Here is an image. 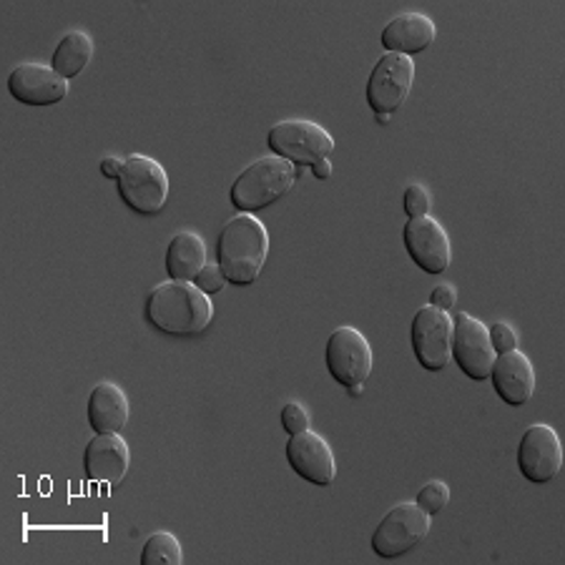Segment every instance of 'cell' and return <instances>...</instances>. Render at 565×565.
I'll list each match as a JSON object with an SVG mask.
<instances>
[{"instance_id":"obj_25","label":"cell","mask_w":565,"mask_h":565,"mask_svg":"<svg viewBox=\"0 0 565 565\" xmlns=\"http://www.w3.org/2000/svg\"><path fill=\"white\" fill-rule=\"evenodd\" d=\"M488 334H490V342H493V350L498 354L510 352V350H518V332L510 324L498 322V324L490 327Z\"/></svg>"},{"instance_id":"obj_31","label":"cell","mask_w":565,"mask_h":565,"mask_svg":"<svg viewBox=\"0 0 565 565\" xmlns=\"http://www.w3.org/2000/svg\"><path fill=\"white\" fill-rule=\"evenodd\" d=\"M377 118V124H390V114H380V116H375Z\"/></svg>"},{"instance_id":"obj_29","label":"cell","mask_w":565,"mask_h":565,"mask_svg":"<svg viewBox=\"0 0 565 565\" xmlns=\"http://www.w3.org/2000/svg\"><path fill=\"white\" fill-rule=\"evenodd\" d=\"M312 174H315V179H319V181L330 179V177H332V161H330V159H324V161L315 163V167H312Z\"/></svg>"},{"instance_id":"obj_14","label":"cell","mask_w":565,"mask_h":565,"mask_svg":"<svg viewBox=\"0 0 565 565\" xmlns=\"http://www.w3.org/2000/svg\"><path fill=\"white\" fill-rule=\"evenodd\" d=\"M8 94L25 106H53L68 96V81L51 66L23 63L8 76Z\"/></svg>"},{"instance_id":"obj_13","label":"cell","mask_w":565,"mask_h":565,"mask_svg":"<svg viewBox=\"0 0 565 565\" xmlns=\"http://www.w3.org/2000/svg\"><path fill=\"white\" fill-rule=\"evenodd\" d=\"M287 462L299 478L307 480L309 486L330 488L337 478V460L334 452L322 435L305 430L291 435L287 443Z\"/></svg>"},{"instance_id":"obj_7","label":"cell","mask_w":565,"mask_h":565,"mask_svg":"<svg viewBox=\"0 0 565 565\" xmlns=\"http://www.w3.org/2000/svg\"><path fill=\"white\" fill-rule=\"evenodd\" d=\"M324 364L337 385L344 390L364 385L372 375V348L358 327H337L324 348Z\"/></svg>"},{"instance_id":"obj_15","label":"cell","mask_w":565,"mask_h":565,"mask_svg":"<svg viewBox=\"0 0 565 565\" xmlns=\"http://www.w3.org/2000/svg\"><path fill=\"white\" fill-rule=\"evenodd\" d=\"M488 380L493 382L495 395L510 407H523L531 403L535 395L533 362L527 360L521 350L498 354Z\"/></svg>"},{"instance_id":"obj_10","label":"cell","mask_w":565,"mask_h":565,"mask_svg":"<svg viewBox=\"0 0 565 565\" xmlns=\"http://www.w3.org/2000/svg\"><path fill=\"white\" fill-rule=\"evenodd\" d=\"M415 84V63L413 58L399 56V53H385L375 68L370 73L367 81V104L375 116L380 114H395L399 106L407 102L409 90Z\"/></svg>"},{"instance_id":"obj_17","label":"cell","mask_w":565,"mask_h":565,"mask_svg":"<svg viewBox=\"0 0 565 565\" xmlns=\"http://www.w3.org/2000/svg\"><path fill=\"white\" fill-rule=\"evenodd\" d=\"M437 39V29L433 18L425 13H403L385 25L380 41L390 53H399V56H417L425 53Z\"/></svg>"},{"instance_id":"obj_22","label":"cell","mask_w":565,"mask_h":565,"mask_svg":"<svg viewBox=\"0 0 565 565\" xmlns=\"http://www.w3.org/2000/svg\"><path fill=\"white\" fill-rule=\"evenodd\" d=\"M448 503H450V488L448 482L443 480H430L415 498V505H420L427 515L443 513Z\"/></svg>"},{"instance_id":"obj_19","label":"cell","mask_w":565,"mask_h":565,"mask_svg":"<svg viewBox=\"0 0 565 565\" xmlns=\"http://www.w3.org/2000/svg\"><path fill=\"white\" fill-rule=\"evenodd\" d=\"M206 242L196 232H179L167 247V275L174 281H194L206 267Z\"/></svg>"},{"instance_id":"obj_9","label":"cell","mask_w":565,"mask_h":565,"mask_svg":"<svg viewBox=\"0 0 565 565\" xmlns=\"http://www.w3.org/2000/svg\"><path fill=\"white\" fill-rule=\"evenodd\" d=\"M452 362L458 364L465 377L472 382H486L493 370L498 352L490 342L488 327L472 315L460 312L452 319Z\"/></svg>"},{"instance_id":"obj_16","label":"cell","mask_w":565,"mask_h":565,"mask_svg":"<svg viewBox=\"0 0 565 565\" xmlns=\"http://www.w3.org/2000/svg\"><path fill=\"white\" fill-rule=\"evenodd\" d=\"M131 465V450L118 433L96 435L86 445L84 470L90 482H104V486H118L126 478Z\"/></svg>"},{"instance_id":"obj_30","label":"cell","mask_w":565,"mask_h":565,"mask_svg":"<svg viewBox=\"0 0 565 565\" xmlns=\"http://www.w3.org/2000/svg\"><path fill=\"white\" fill-rule=\"evenodd\" d=\"M362 387H364V385H354V387H348V392H350L352 397H360V395H362Z\"/></svg>"},{"instance_id":"obj_3","label":"cell","mask_w":565,"mask_h":565,"mask_svg":"<svg viewBox=\"0 0 565 565\" xmlns=\"http://www.w3.org/2000/svg\"><path fill=\"white\" fill-rule=\"evenodd\" d=\"M299 167L279 157H264L249 163L230 189V202L239 214L262 212L287 196L297 184Z\"/></svg>"},{"instance_id":"obj_28","label":"cell","mask_w":565,"mask_h":565,"mask_svg":"<svg viewBox=\"0 0 565 565\" xmlns=\"http://www.w3.org/2000/svg\"><path fill=\"white\" fill-rule=\"evenodd\" d=\"M124 169V159H116V157H106L102 161V174L106 179H118V174H121Z\"/></svg>"},{"instance_id":"obj_4","label":"cell","mask_w":565,"mask_h":565,"mask_svg":"<svg viewBox=\"0 0 565 565\" xmlns=\"http://www.w3.org/2000/svg\"><path fill=\"white\" fill-rule=\"evenodd\" d=\"M118 196L139 216H157L169 202V174L161 163L143 153L124 159V169L116 179Z\"/></svg>"},{"instance_id":"obj_8","label":"cell","mask_w":565,"mask_h":565,"mask_svg":"<svg viewBox=\"0 0 565 565\" xmlns=\"http://www.w3.org/2000/svg\"><path fill=\"white\" fill-rule=\"evenodd\" d=\"M409 342H413L415 360L423 370L443 372L452 360V317L430 305L420 307L413 317Z\"/></svg>"},{"instance_id":"obj_24","label":"cell","mask_w":565,"mask_h":565,"mask_svg":"<svg viewBox=\"0 0 565 565\" xmlns=\"http://www.w3.org/2000/svg\"><path fill=\"white\" fill-rule=\"evenodd\" d=\"M281 427H285L289 437L309 430V413L299 403L285 405V409H281Z\"/></svg>"},{"instance_id":"obj_2","label":"cell","mask_w":565,"mask_h":565,"mask_svg":"<svg viewBox=\"0 0 565 565\" xmlns=\"http://www.w3.org/2000/svg\"><path fill=\"white\" fill-rule=\"evenodd\" d=\"M269 257V232L254 214H236L224 224L216 244V264L224 279L249 287L259 279Z\"/></svg>"},{"instance_id":"obj_23","label":"cell","mask_w":565,"mask_h":565,"mask_svg":"<svg viewBox=\"0 0 565 565\" xmlns=\"http://www.w3.org/2000/svg\"><path fill=\"white\" fill-rule=\"evenodd\" d=\"M403 206H405V214L409 218L425 216L427 212H430V191H427L423 184H409L405 189Z\"/></svg>"},{"instance_id":"obj_12","label":"cell","mask_w":565,"mask_h":565,"mask_svg":"<svg viewBox=\"0 0 565 565\" xmlns=\"http://www.w3.org/2000/svg\"><path fill=\"white\" fill-rule=\"evenodd\" d=\"M403 242L417 267L425 275H443L452 262V244L445 226L437 222L435 216L425 214L417 218H409L403 230Z\"/></svg>"},{"instance_id":"obj_1","label":"cell","mask_w":565,"mask_h":565,"mask_svg":"<svg viewBox=\"0 0 565 565\" xmlns=\"http://www.w3.org/2000/svg\"><path fill=\"white\" fill-rule=\"evenodd\" d=\"M146 322L167 337H196L209 330L214 305L194 281H161L146 297Z\"/></svg>"},{"instance_id":"obj_27","label":"cell","mask_w":565,"mask_h":565,"mask_svg":"<svg viewBox=\"0 0 565 565\" xmlns=\"http://www.w3.org/2000/svg\"><path fill=\"white\" fill-rule=\"evenodd\" d=\"M455 305H458V289H455V285H437L430 291V307L450 312Z\"/></svg>"},{"instance_id":"obj_26","label":"cell","mask_w":565,"mask_h":565,"mask_svg":"<svg viewBox=\"0 0 565 565\" xmlns=\"http://www.w3.org/2000/svg\"><path fill=\"white\" fill-rule=\"evenodd\" d=\"M194 285H196L199 289H202L204 295L212 297V295H216V291L224 289L226 279H224V275H222V269H218V264H206V267L196 275Z\"/></svg>"},{"instance_id":"obj_21","label":"cell","mask_w":565,"mask_h":565,"mask_svg":"<svg viewBox=\"0 0 565 565\" xmlns=\"http://www.w3.org/2000/svg\"><path fill=\"white\" fill-rule=\"evenodd\" d=\"M141 563L143 565H181L184 563V551H181V543L174 533L159 531L149 535V541L143 543L141 551Z\"/></svg>"},{"instance_id":"obj_11","label":"cell","mask_w":565,"mask_h":565,"mask_svg":"<svg viewBox=\"0 0 565 565\" xmlns=\"http://www.w3.org/2000/svg\"><path fill=\"white\" fill-rule=\"evenodd\" d=\"M563 468V445L551 425H531L518 445V470L533 486H545L558 478Z\"/></svg>"},{"instance_id":"obj_18","label":"cell","mask_w":565,"mask_h":565,"mask_svg":"<svg viewBox=\"0 0 565 565\" xmlns=\"http://www.w3.org/2000/svg\"><path fill=\"white\" fill-rule=\"evenodd\" d=\"M131 405L126 392L114 382L96 385L88 397V425L96 435L121 433L129 425Z\"/></svg>"},{"instance_id":"obj_6","label":"cell","mask_w":565,"mask_h":565,"mask_svg":"<svg viewBox=\"0 0 565 565\" xmlns=\"http://www.w3.org/2000/svg\"><path fill=\"white\" fill-rule=\"evenodd\" d=\"M430 525L433 515H427L420 505H395L372 533V551L382 561H395L420 545L430 533Z\"/></svg>"},{"instance_id":"obj_5","label":"cell","mask_w":565,"mask_h":565,"mask_svg":"<svg viewBox=\"0 0 565 565\" xmlns=\"http://www.w3.org/2000/svg\"><path fill=\"white\" fill-rule=\"evenodd\" d=\"M267 146L271 157L287 159L295 167H309L330 159L334 151V139L330 131L315 121H305V118H289V121H279L267 134Z\"/></svg>"},{"instance_id":"obj_20","label":"cell","mask_w":565,"mask_h":565,"mask_svg":"<svg viewBox=\"0 0 565 565\" xmlns=\"http://www.w3.org/2000/svg\"><path fill=\"white\" fill-rule=\"evenodd\" d=\"M94 58V39L86 31H71L58 41L53 51L51 68L66 81L76 78Z\"/></svg>"}]
</instances>
